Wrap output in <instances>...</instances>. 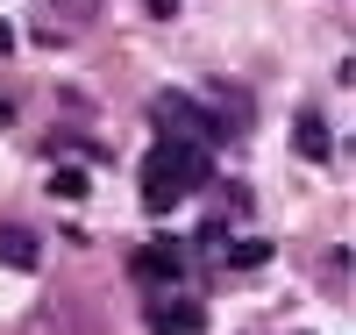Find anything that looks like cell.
Returning a JSON list of instances; mask_svg holds the SVG:
<instances>
[{"label":"cell","instance_id":"obj_10","mask_svg":"<svg viewBox=\"0 0 356 335\" xmlns=\"http://www.w3.org/2000/svg\"><path fill=\"white\" fill-rule=\"evenodd\" d=\"M72 22H93V0H72Z\"/></svg>","mask_w":356,"mask_h":335},{"label":"cell","instance_id":"obj_11","mask_svg":"<svg viewBox=\"0 0 356 335\" xmlns=\"http://www.w3.org/2000/svg\"><path fill=\"white\" fill-rule=\"evenodd\" d=\"M0 50H15V22H0Z\"/></svg>","mask_w":356,"mask_h":335},{"label":"cell","instance_id":"obj_8","mask_svg":"<svg viewBox=\"0 0 356 335\" xmlns=\"http://www.w3.org/2000/svg\"><path fill=\"white\" fill-rule=\"evenodd\" d=\"M264 257H271L264 242H235V250H228V264H264Z\"/></svg>","mask_w":356,"mask_h":335},{"label":"cell","instance_id":"obj_1","mask_svg":"<svg viewBox=\"0 0 356 335\" xmlns=\"http://www.w3.org/2000/svg\"><path fill=\"white\" fill-rule=\"evenodd\" d=\"M207 178H214V157H207V143H157L150 157H143V207L150 215H171L186 193H200Z\"/></svg>","mask_w":356,"mask_h":335},{"label":"cell","instance_id":"obj_4","mask_svg":"<svg viewBox=\"0 0 356 335\" xmlns=\"http://www.w3.org/2000/svg\"><path fill=\"white\" fill-rule=\"evenodd\" d=\"M207 328V299H164L150 314V335H200Z\"/></svg>","mask_w":356,"mask_h":335},{"label":"cell","instance_id":"obj_9","mask_svg":"<svg viewBox=\"0 0 356 335\" xmlns=\"http://www.w3.org/2000/svg\"><path fill=\"white\" fill-rule=\"evenodd\" d=\"M143 8H150V15H157V22H171V15H178V8H186V0H143Z\"/></svg>","mask_w":356,"mask_h":335},{"label":"cell","instance_id":"obj_2","mask_svg":"<svg viewBox=\"0 0 356 335\" xmlns=\"http://www.w3.org/2000/svg\"><path fill=\"white\" fill-rule=\"evenodd\" d=\"M129 279H143V286H186V250H178V242H143V250L129 257Z\"/></svg>","mask_w":356,"mask_h":335},{"label":"cell","instance_id":"obj_5","mask_svg":"<svg viewBox=\"0 0 356 335\" xmlns=\"http://www.w3.org/2000/svg\"><path fill=\"white\" fill-rule=\"evenodd\" d=\"M0 264L36 271V264H43V235H36V228H22V221H8V228H0Z\"/></svg>","mask_w":356,"mask_h":335},{"label":"cell","instance_id":"obj_6","mask_svg":"<svg viewBox=\"0 0 356 335\" xmlns=\"http://www.w3.org/2000/svg\"><path fill=\"white\" fill-rule=\"evenodd\" d=\"M292 143H300V157H314V164H328V150H335V136H328V121H321V114H300V121H292Z\"/></svg>","mask_w":356,"mask_h":335},{"label":"cell","instance_id":"obj_3","mask_svg":"<svg viewBox=\"0 0 356 335\" xmlns=\"http://www.w3.org/2000/svg\"><path fill=\"white\" fill-rule=\"evenodd\" d=\"M157 129H186V136H214V121H207L200 100L186 93H157Z\"/></svg>","mask_w":356,"mask_h":335},{"label":"cell","instance_id":"obj_7","mask_svg":"<svg viewBox=\"0 0 356 335\" xmlns=\"http://www.w3.org/2000/svg\"><path fill=\"white\" fill-rule=\"evenodd\" d=\"M50 193H57V200H79V193H86V171H50Z\"/></svg>","mask_w":356,"mask_h":335},{"label":"cell","instance_id":"obj_12","mask_svg":"<svg viewBox=\"0 0 356 335\" xmlns=\"http://www.w3.org/2000/svg\"><path fill=\"white\" fill-rule=\"evenodd\" d=\"M0 121H15V107H8V100H0Z\"/></svg>","mask_w":356,"mask_h":335}]
</instances>
